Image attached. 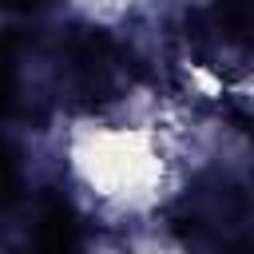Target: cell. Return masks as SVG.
<instances>
[{
	"instance_id": "1",
	"label": "cell",
	"mask_w": 254,
	"mask_h": 254,
	"mask_svg": "<svg viewBox=\"0 0 254 254\" xmlns=\"http://www.w3.org/2000/svg\"><path fill=\"white\" fill-rule=\"evenodd\" d=\"M187 127L159 107H119L83 119L67 131V171L79 194L91 198L103 226L155 218L175 187Z\"/></svg>"
},
{
	"instance_id": "2",
	"label": "cell",
	"mask_w": 254,
	"mask_h": 254,
	"mask_svg": "<svg viewBox=\"0 0 254 254\" xmlns=\"http://www.w3.org/2000/svg\"><path fill=\"white\" fill-rule=\"evenodd\" d=\"M95 254H187V246L167 226H159V218H139L107 226L95 242Z\"/></svg>"
},
{
	"instance_id": "3",
	"label": "cell",
	"mask_w": 254,
	"mask_h": 254,
	"mask_svg": "<svg viewBox=\"0 0 254 254\" xmlns=\"http://www.w3.org/2000/svg\"><path fill=\"white\" fill-rule=\"evenodd\" d=\"M139 0H71V8H79L87 20H99V24H111V20H123Z\"/></svg>"
}]
</instances>
